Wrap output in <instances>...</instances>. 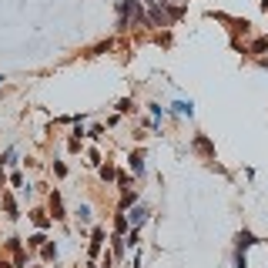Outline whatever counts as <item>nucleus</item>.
<instances>
[{"mask_svg": "<svg viewBox=\"0 0 268 268\" xmlns=\"http://www.w3.org/2000/svg\"><path fill=\"white\" fill-rule=\"evenodd\" d=\"M50 208H54V218H64V208H60V194H50Z\"/></svg>", "mask_w": 268, "mask_h": 268, "instance_id": "8", "label": "nucleus"}, {"mask_svg": "<svg viewBox=\"0 0 268 268\" xmlns=\"http://www.w3.org/2000/svg\"><path fill=\"white\" fill-rule=\"evenodd\" d=\"M30 218L37 222V228H47V214L44 212H30Z\"/></svg>", "mask_w": 268, "mask_h": 268, "instance_id": "15", "label": "nucleus"}, {"mask_svg": "<svg viewBox=\"0 0 268 268\" xmlns=\"http://www.w3.org/2000/svg\"><path fill=\"white\" fill-rule=\"evenodd\" d=\"M194 148H198L201 154H208V158H214V148H212V141H208V138H204V134H198V138H194Z\"/></svg>", "mask_w": 268, "mask_h": 268, "instance_id": "6", "label": "nucleus"}, {"mask_svg": "<svg viewBox=\"0 0 268 268\" xmlns=\"http://www.w3.org/2000/svg\"><path fill=\"white\" fill-rule=\"evenodd\" d=\"M128 161H131V171L141 178V174H144V154H141V151H131V158H128Z\"/></svg>", "mask_w": 268, "mask_h": 268, "instance_id": "4", "label": "nucleus"}, {"mask_svg": "<svg viewBox=\"0 0 268 268\" xmlns=\"http://www.w3.org/2000/svg\"><path fill=\"white\" fill-rule=\"evenodd\" d=\"M10 184H14V188H20V191H27V188H24V174H10Z\"/></svg>", "mask_w": 268, "mask_h": 268, "instance_id": "17", "label": "nucleus"}, {"mask_svg": "<svg viewBox=\"0 0 268 268\" xmlns=\"http://www.w3.org/2000/svg\"><path fill=\"white\" fill-rule=\"evenodd\" d=\"M100 242H104V232L94 228V242H90V255H100Z\"/></svg>", "mask_w": 268, "mask_h": 268, "instance_id": "7", "label": "nucleus"}, {"mask_svg": "<svg viewBox=\"0 0 268 268\" xmlns=\"http://www.w3.org/2000/svg\"><path fill=\"white\" fill-rule=\"evenodd\" d=\"M262 10H268V0H262Z\"/></svg>", "mask_w": 268, "mask_h": 268, "instance_id": "22", "label": "nucleus"}, {"mask_svg": "<svg viewBox=\"0 0 268 268\" xmlns=\"http://www.w3.org/2000/svg\"><path fill=\"white\" fill-rule=\"evenodd\" d=\"M100 178H104V181H111V178H114V168H111V164H108V168H100Z\"/></svg>", "mask_w": 268, "mask_h": 268, "instance_id": "20", "label": "nucleus"}, {"mask_svg": "<svg viewBox=\"0 0 268 268\" xmlns=\"http://www.w3.org/2000/svg\"><path fill=\"white\" fill-rule=\"evenodd\" d=\"M4 184H7V174H4V171H0V188H4Z\"/></svg>", "mask_w": 268, "mask_h": 268, "instance_id": "21", "label": "nucleus"}, {"mask_svg": "<svg viewBox=\"0 0 268 268\" xmlns=\"http://www.w3.org/2000/svg\"><path fill=\"white\" fill-rule=\"evenodd\" d=\"M151 24H168V14L161 10V7H154V10H151Z\"/></svg>", "mask_w": 268, "mask_h": 268, "instance_id": "10", "label": "nucleus"}, {"mask_svg": "<svg viewBox=\"0 0 268 268\" xmlns=\"http://www.w3.org/2000/svg\"><path fill=\"white\" fill-rule=\"evenodd\" d=\"M124 218H128V224H134V228H141V224L148 222V208H144V204H134V208H131L128 214H124Z\"/></svg>", "mask_w": 268, "mask_h": 268, "instance_id": "2", "label": "nucleus"}, {"mask_svg": "<svg viewBox=\"0 0 268 268\" xmlns=\"http://www.w3.org/2000/svg\"><path fill=\"white\" fill-rule=\"evenodd\" d=\"M80 222H90V204H78V212H74Z\"/></svg>", "mask_w": 268, "mask_h": 268, "instance_id": "12", "label": "nucleus"}, {"mask_svg": "<svg viewBox=\"0 0 268 268\" xmlns=\"http://www.w3.org/2000/svg\"><path fill=\"white\" fill-rule=\"evenodd\" d=\"M255 242H258V238H255L252 232H238V234H234V245H238V252H245V248H252Z\"/></svg>", "mask_w": 268, "mask_h": 268, "instance_id": "3", "label": "nucleus"}, {"mask_svg": "<svg viewBox=\"0 0 268 268\" xmlns=\"http://www.w3.org/2000/svg\"><path fill=\"white\" fill-rule=\"evenodd\" d=\"M44 242H47V238H44V234H40V232L27 238V245H30V248H40V245H44Z\"/></svg>", "mask_w": 268, "mask_h": 268, "instance_id": "13", "label": "nucleus"}, {"mask_svg": "<svg viewBox=\"0 0 268 268\" xmlns=\"http://www.w3.org/2000/svg\"><path fill=\"white\" fill-rule=\"evenodd\" d=\"M114 228H118V234H124V232H128V218H124V214H118V222H114Z\"/></svg>", "mask_w": 268, "mask_h": 268, "instance_id": "16", "label": "nucleus"}, {"mask_svg": "<svg viewBox=\"0 0 268 268\" xmlns=\"http://www.w3.org/2000/svg\"><path fill=\"white\" fill-rule=\"evenodd\" d=\"M4 208H7V214H10V218H17V204H14L10 194H4Z\"/></svg>", "mask_w": 268, "mask_h": 268, "instance_id": "11", "label": "nucleus"}, {"mask_svg": "<svg viewBox=\"0 0 268 268\" xmlns=\"http://www.w3.org/2000/svg\"><path fill=\"white\" fill-rule=\"evenodd\" d=\"M44 248V258L47 262H57V245H40Z\"/></svg>", "mask_w": 268, "mask_h": 268, "instance_id": "14", "label": "nucleus"}, {"mask_svg": "<svg viewBox=\"0 0 268 268\" xmlns=\"http://www.w3.org/2000/svg\"><path fill=\"white\" fill-rule=\"evenodd\" d=\"M131 17H141V4L138 0H121V27H128L131 24Z\"/></svg>", "mask_w": 268, "mask_h": 268, "instance_id": "1", "label": "nucleus"}, {"mask_svg": "<svg viewBox=\"0 0 268 268\" xmlns=\"http://www.w3.org/2000/svg\"><path fill=\"white\" fill-rule=\"evenodd\" d=\"M134 201H138V194H134L131 188H124V194H121V208H131Z\"/></svg>", "mask_w": 268, "mask_h": 268, "instance_id": "9", "label": "nucleus"}, {"mask_svg": "<svg viewBox=\"0 0 268 268\" xmlns=\"http://www.w3.org/2000/svg\"><path fill=\"white\" fill-rule=\"evenodd\" d=\"M171 111L181 114V118H191V114H194V104H191V100H174V104H171Z\"/></svg>", "mask_w": 268, "mask_h": 268, "instance_id": "5", "label": "nucleus"}, {"mask_svg": "<svg viewBox=\"0 0 268 268\" xmlns=\"http://www.w3.org/2000/svg\"><path fill=\"white\" fill-rule=\"evenodd\" d=\"M14 154H17V151H14V148H7V151H4V158H0V164H10Z\"/></svg>", "mask_w": 268, "mask_h": 268, "instance_id": "18", "label": "nucleus"}, {"mask_svg": "<svg viewBox=\"0 0 268 268\" xmlns=\"http://www.w3.org/2000/svg\"><path fill=\"white\" fill-rule=\"evenodd\" d=\"M151 114H154V121H158V118H164L168 111H164V108H161V104H151Z\"/></svg>", "mask_w": 268, "mask_h": 268, "instance_id": "19", "label": "nucleus"}]
</instances>
